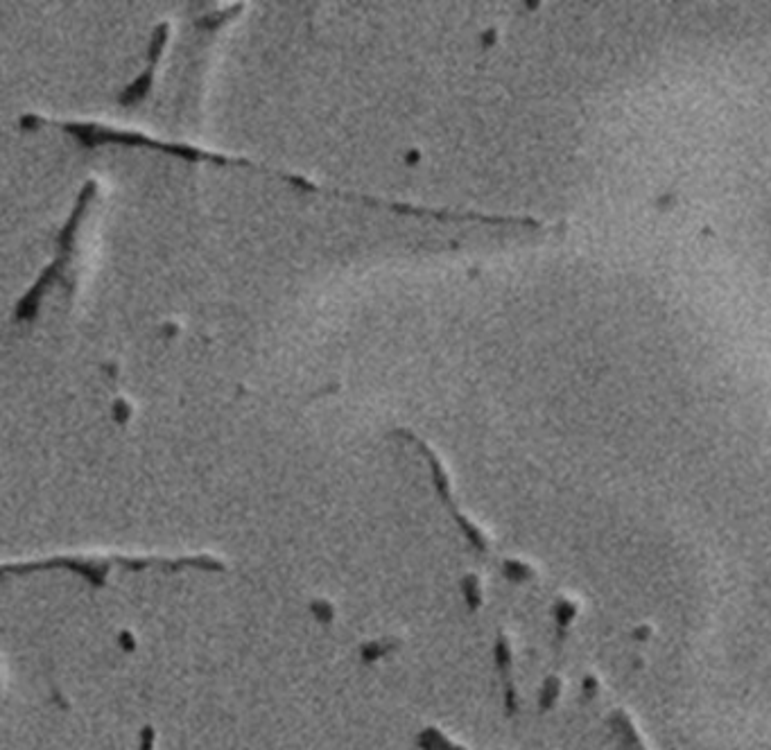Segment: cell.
I'll use <instances>...</instances> for the list:
<instances>
[{
    "mask_svg": "<svg viewBox=\"0 0 771 750\" xmlns=\"http://www.w3.org/2000/svg\"><path fill=\"white\" fill-rule=\"evenodd\" d=\"M57 127L62 132L75 136L84 147H98V145H125V147H147V150H157L161 154H170V156H179V159L186 161H209L215 165H233V168H247L254 172H263L267 177H276L288 183L294 190H303V193H319V195H328L340 199V202H353V204H362L369 208H387L392 213H401V215H412V217H430V220H439V222H478V224H491V226H523V229H541V222L534 220V217H516V215H484V213H459V211H448V208H426V206H414V204H403V202H389V199H376L369 195H358V193H340V190H328L317 186V183L303 179L301 174H288L283 170H274V168H265V165L242 159V156H227V154H215L209 150H199V147L193 145H184V143H163L157 141V138L138 134V132H125V129H116V127H102L95 125V122H59V120H46L39 116H25L21 120V127Z\"/></svg>",
    "mask_w": 771,
    "mask_h": 750,
    "instance_id": "1",
    "label": "cell"
},
{
    "mask_svg": "<svg viewBox=\"0 0 771 750\" xmlns=\"http://www.w3.org/2000/svg\"><path fill=\"white\" fill-rule=\"evenodd\" d=\"M654 635V629L649 624H638L634 631H631V638L638 640V642H647L649 638Z\"/></svg>",
    "mask_w": 771,
    "mask_h": 750,
    "instance_id": "13",
    "label": "cell"
},
{
    "mask_svg": "<svg viewBox=\"0 0 771 750\" xmlns=\"http://www.w3.org/2000/svg\"><path fill=\"white\" fill-rule=\"evenodd\" d=\"M502 574H505L511 583L521 586V583H530L536 577V570L530 563L521 561V558H507V561L502 563Z\"/></svg>",
    "mask_w": 771,
    "mask_h": 750,
    "instance_id": "7",
    "label": "cell"
},
{
    "mask_svg": "<svg viewBox=\"0 0 771 750\" xmlns=\"http://www.w3.org/2000/svg\"><path fill=\"white\" fill-rule=\"evenodd\" d=\"M95 190H98V183H95V181H86L84 183V188L80 190V195H77V202L73 206L71 215H68L66 224L62 226V231H59L57 256H55L53 263H50L46 269H43L41 276L37 278V283L30 287L28 294H25L23 299L19 301V305H16V310H14V319L16 321H30V319L37 317L39 303L43 299V294H46L57 281H62V276L66 272L68 263H73V251H75L77 233H80V226H82L84 215H86V211H89V206L93 202Z\"/></svg>",
    "mask_w": 771,
    "mask_h": 750,
    "instance_id": "2",
    "label": "cell"
},
{
    "mask_svg": "<svg viewBox=\"0 0 771 750\" xmlns=\"http://www.w3.org/2000/svg\"><path fill=\"white\" fill-rule=\"evenodd\" d=\"M419 746L423 750H464L455 746L453 741H448L437 728H426L419 737Z\"/></svg>",
    "mask_w": 771,
    "mask_h": 750,
    "instance_id": "8",
    "label": "cell"
},
{
    "mask_svg": "<svg viewBox=\"0 0 771 750\" xmlns=\"http://www.w3.org/2000/svg\"><path fill=\"white\" fill-rule=\"evenodd\" d=\"M462 592L471 610H478L482 606V583L475 574H466L462 581Z\"/></svg>",
    "mask_w": 771,
    "mask_h": 750,
    "instance_id": "9",
    "label": "cell"
},
{
    "mask_svg": "<svg viewBox=\"0 0 771 750\" xmlns=\"http://www.w3.org/2000/svg\"><path fill=\"white\" fill-rule=\"evenodd\" d=\"M152 748H154V730L147 726L141 732V746H138V750H152Z\"/></svg>",
    "mask_w": 771,
    "mask_h": 750,
    "instance_id": "14",
    "label": "cell"
},
{
    "mask_svg": "<svg viewBox=\"0 0 771 750\" xmlns=\"http://www.w3.org/2000/svg\"><path fill=\"white\" fill-rule=\"evenodd\" d=\"M394 434H396V436H401V439L412 441L414 446H417V448L423 452V455H426L428 466H430V470H432V482H435V488H437V493H439V497H441V502L446 504V509L450 511V516L455 518V522L459 525V529L464 531V536L471 540V545H473L475 549H478V552H487V549H489V540H487V536H484L482 531H480L478 527H475L473 522H471L469 518H466L462 511H459V507H457L455 500H453V491H450V479H448V475H446L444 466H441L439 457L435 455V452H432V448L428 446V443H423L421 439H417V436H414L412 432H407V430H396Z\"/></svg>",
    "mask_w": 771,
    "mask_h": 750,
    "instance_id": "3",
    "label": "cell"
},
{
    "mask_svg": "<svg viewBox=\"0 0 771 750\" xmlns=\"http://www.w3.org/2000/svg\"><path fill=\"white\" fill-rule=\"evenodd\" d=\"M557 694H559V680L552 676L548 678V683H545V690H543V708H550L554 699H557Z\"/></svg>",
    "mask_w": 771,
    "mask_h": 750,
    "instance_id": "11",
    "label": "cell"
},
{
    "mask_svg": "<svg viewBox=\"0 0 771 750\" xmlns=\"http://www.w3.org/2000/svg\"><path fill=\"white\" fill-rule=\"evenodd\" d=\"M579 610H582V606H579V601L570 595H559L552 601V622H554V629H557L559 644H563V640H566L570 626H573L575 619L579 617Z\"/></svg>",
    "mask_w": 771,
    "mask_h": 750,
    "instance_id": "5",
    "label": "cell"
},
{
    "mask_svg": "<svg viewBox=\"0 0 771 750\" xmlns=\"http://www.w3.org/2000/svg\"><path fill=\"white\" fill-rule=\"evenodd\" d=\"M168 34H170V25L168 23H161L154 28V34H152V41H150V50H147V64H145V71L136 77V80L127 86V89L120 93V104H136L141 102L147 93H150L152 89V82H154V73H157V64L159 59L163 55V48H166V41H168Z\"/></svg>",
    "mask_w": 771,
    "mask_h": 750,
    "instance_id": "4",
    "label": "cell"
},
{
    "mask_svg": "<svg viewBox=\"0 0 771 750\" xmlns=\"http://www.w3.org/2000/svg\"><path fill=\"white\" fill-rule=\"evenodd\" d=\"M398 649V642H369L367 647H362V658L367 662H374L378 658H385L387 653Z\"/></svg>",
    "mask_w": 771,
    "mask_h": 750,
    "instance_id": "10",
    "label": "cell"
},
{
    "mask_svg": "<svg viewBox=\"0 0 771 750\" xmlns=\"http://www.w3.org/2000/svg\"><path fill=\"white\" fill-rule=\"evenodd\" d=\"M313 613L319 617V622H331V619H333V608L328 606V604H324V601H315Z\"/></svg>",
    "mask_w": 771,
    "mask_h": 750,
    "instance_id": "12",
    "label": "cell"
},
{
    "mask_svg": "<svg viewBox=\"0 0 771 750\" xmlns=\"http://www.w3.org/2000/svg\"><path fill=\"white\" fill-rule=\"evenodd\" d=\"M496 662H498L502 680H505L507 712L514 714L516 712V692H514V685H511V647H509V640L505 638V635H500L498 642H496Z\"/></svg>",
    "mask_w": 771,
    "mask_h": 750,
    "instance_id": "6",
    "label": "cell"
}]
</instances>
